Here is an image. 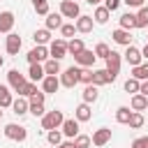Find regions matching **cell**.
<instances>
[{"label": "cell", "instance_id": "6da1fadb", "mask_svg": "<svg viewBox=\"0 0 148 148\" xmlns=\"http://www.w3.org/2000/svg\"><path fill=\"white\" fill-rule=\"evenodd\" d=\"M120 62H123V56L118 53V51H111L109 53V58H106V74H109V83H113L116 79H118V74H120Z\"/></svg>", "mask_w": 148, "mask_h": 148}, {"label": "cell", "instance_id": "7a4b0ae2", "mask_svg": "<svg viewBox=\"0 0 148 148\" xmlns=\"http://www.w3.org/2000/svg\"><path fill=\"white\" fill-rule=\"evenodd\" d=\"M62 123H65V116H62V111H46L44 116H42V127L49 132V130H60L62 127Z\"/></svg>", "mask_w": 148, "mask_h": 148}, {"label": "cell", "instance_id": "3957f363", "mask_svg": "<svg viewBox=\"0 0 148 148\" xmlns=\"http://www.w3.org/2000/svg\"><path fill=\"white\" fill-rule=\"evenodd\" d=\"M79 76H81V67H79V65H72V67H67V69L60 74V86L74 88V86L79 83Z\"/></svg>", "mask_w": 148, "mask_h": 148}, {"label": "cell", "instance_id": "277c9868", "mask_svg": "<svg viewBox=\"0 0 148 148\" xmlns=\"http://www.w3.org/2000/svg\"><path fill=\"white\" fill-rule=\"evenodd\" d=\"M5 136L12 139V141H25V139H28V130H25L23 125L9 123V125H5Z\"/></svg>", "mask_w": 148, "mask_h": 148}, {"label": "cell", "instance_id": "5b68a950", "mask_svg": "<svg viewBox=\"0 0 148 148\" xmlns=\"http://www.w3.org/2000/svg\"><path fill=\"white\" fill-rule=\"evenodd\" d=\"M25 58H28V62H30V65H32V62H46V60L51 58V53H49V49H46V46L37 44L35 49H30V51H28V56H25Z\"/></svg>", "mask_w": 148, "mask_h": 148}, {"label": "cell", "instance_id": "8992f818", "mask_svg": "<svg viewBox=\"0 0 148 148\" xmlns=\"http://www.w3.org/2000/svg\"><path fill=\"white\" fill-rule=\"evenodd\" d=\"M60 14H62L65 18H79V16H81L79 2H76V0H62V2H60Z\"/></svg>", "mask_w": 148, "mask_h": 148}, {"label": "cell", "instance_id": "52a82bcc", "mask_svg": "<svg viewBox=\"0 0 148 148\" xmlns=\"http://www.w3.org/2000/svg\"><path fill=\"white\" fill-rule=\"evenodd\" d=\"M49 53H51V58H56V60L65 58V56H67V39H53V42L49 44Z\"/></svg>", "mask_w": 148, "mask_h": 148}, {"label": "cell", "instance_id": "ba28073f", "mask_svg": "<svg viewBox=\"0 0 148 148\" xmlns=\"http://www.w3.org/2000/svg\"><path fill=\"white\" fill-rule=\"evenodd\" d=\"M123 58L127 60V65L130 67H136V65H141V60H143V53H141V49H136V46H127L125 49V53H123Z\"/></svg>", "mask_w": 148, "mask_h": 148}, {"label": "cell", "instance_id": "9c48e42d", "mask_svg": "<svg viewBox=\"0 0 148 148\" xmlns=\"http://www.w3.org/2000/svg\"><path fill=\"white\" fill-rule=\"evenodd\" d=\"M7 81H9V88H12L14 92H18V90L28 83V81H25V76H23L18 69H9V72H7Z\"/></svg>", "mask_w": 148, "mask_h": 148}, {"label": "cell", "instance_id": "30bf717a", "mask_svg": "<svg viewBox=\"0 0 148 148\" xmlns=\"http://www.w3.org/2000/svg\"><path fill=\"white\" fill-rule=\"evenodd\" d=\"M21 37L16 35V32H9L7 37H5V51L9 53V56H16L18 51H21Z\"/></svg>", "mask_w": 148, "mask_h": 148}, {"label": "cell", "instance_id": "8fae6325", "mask_svg": "<svg viewBox=\"0 0 148 148\" xmlns=\"http://www.w3.org/2000/svg\"><path fill=\"white\" fill-rule=\"evenodd\" d=\"M95 60H97L95 51H88V49H83L79 56H74V62H76L79 67H92V65H95Z\"/></svg>", "mask_w": 148, "mask_h": 148}, {"label": "cell", "instance_id": "7c38bea8", "mask_svg": "<svg viewBox=\"0 0 148 148\" xmlns=\"http://www.w3.org/2000/svg\"><path fill=\"white\" fill-rule=\"evenodd\" d=\"M90 139H92V146H99V148H102V146H106V143L111 141V130H109V127H99V130L92 132Z\"/></svg>", "mask_w": 148, "mask_h": 148}, {"label": "cell", "instance_id": "4fadbf2b", "mask_svg": "<svg viewBox=\"0 0 148 148\" xmlns=\"http://www.w3.org/2000/svg\"><path fill=\"white\" fill-rule=\"evenodd\" d=\"M111 37H113V42L120 44V46H130V44H132V35H130V30H125V28H116V30L111 32Z\"/></svg>", "mask_w": 148, "mask_h": 148}, {"label": "cell", "instance_id": "5bb4252c", "mask_svg": "<svg viewBox=\"0 0 148 148\" xmlns=\"http://www.w3.org/2000/svg\"><path fill=\"white\" fill-rule=\"evenodd\" d=\"M58 88H60V79H58V76L46 74V76H44V81H42V90H44L46 95H53V92H58Z\"/></svg>", "mask_w": 148, "mask_h": 148}, {"label": "cell", "instance_id": "9a60e30c", "mask_svg": "<svg viewBox=\"0 0 148 148\" xmlns=\"http://www.w3.org/2000/svg\"><path fill=\"white\" fill-rule=\"evenodd\" d=\"M12 109H14V113H16V116H25V113L30 111V99H28V97H23V95H18V97L12 102Z\"/></svg>", "mask_w": 148, "mask_h": 148}, {"label": "cell", "instance_id": "2e32d148", "mask_svg": "<svg viewBox=\"0 0 148 148\" xmlns=\"http://www.w3.org/2000/svg\"><path fill=\"white\" fill-rule=\"evenodd\" d=\"M74 118H76L79 123H88V120L92 118V109H90V104H88V102H81V104L76 106V111H74Z\"/></svg>", "mask_w": 148, "mask_h": 148}, {"label": "cell", "instance_id": "e0dca14e", "mask_svg": "<svg viewBox=\"0 0 148 148\" xmlns=\"http://www.w3.org/2000/svg\"><path fill=\"white\" fill-rule=\"evenodd\" d=\"M62 134L67 136V139H74L76 134H79V120L76 118H65V123H62Z\"/></svg>", "mask_w": 148, "mask_h": 148}, {"label": "cell", "instance_id": "ac0fdd59", "mask_svg": "<svg viewBox=\"0 0 148 148\" xmlns=\"http://www.w3.org/2000/svg\"><path fill=\"white\" fill-rule=\"evenodd\" d=\"M92 25H95V18L88 16V14H81V16L76 18V30L83 32V35H88V32L92 30Z\"/></svg>", "mask_w": 148, "mask_h": 148}, {"label": "cell", "instance_id": "d6986e66", "mask_svg": "<svg viewBox=\"0 0 148 148\" xmlns=\"http://www.w3.org/2000/svg\"><path fill=\"white\" fill-rule=\"evenodd\" d=\"M14 14L12 12H0V32H5V35H9L12 32V28H14Z\"/></svg>", "mask_w": 148, "mask_h": 148}, {"label": "cell", "instance_id": "ffe728a7", "mask_svg": "<svg viewBox=\"0 0 148 148\" xmlns=\"http://www.w3.org/2000/svg\"><path fill=\"white\" fill-rule=\"evenodd\" d=\"M62 18H65V16H62L60 12H58V14H56V12H49L44 28H49V30H60V28H62Z\"/></svg>", "mask_w": 148, "mask_h": 148}, {"label": "cell", "instance_id": "44dd1931", "mask_svg": "<svg viewBox=\"0 0 148 148\" xmlns=\"http://www.w3.org/2000/svg\"><path fill=\"white\" fill-rule=\"evenodd\" d=\"M44 76H46L44 65H42V62H32V65H30V69H28V79L37 83V81H44Z\"/></svg>", "mask_w": 148, "mask_h": 148}, {"label": "cell", "instance_id": "7402d4cb", "mask_svg": "<svg viewBox=\"0 0 148 148\" xmlns=\"http://www.w3.org/2000/svg\"><path fill=\"white\" fill-rule=\"evenodd\" d=\"M130 106H132V111H146L148 109V97L141 95V92H134L132 99H130Z\"/></svg>", "mask_w": 148, "mask_h": 148}, {"label": "cell", "instance_id": "603a6c76", "mask_svg": "<svg viewBox=\"0 0 148 148\" xmlns=\"http://www.w3.org/2000/svg\"><path fill=\"white\" fill-rule=\"evenodd\" d=\"M118 21H120V28H125V30H134L136 28V14H132V12H125Z\"/></svg>", "mask_w": 148, "mask_h": 148}, {"label": "cell", "instance_id": "cb8c5ba5", "mask_svg": "<svg viewBox=\"0 0 148 148\" xmlns=\"http://www.w3.org/2000/svg\"><path fill=\"white\" fill-rule=\"evenodd\" d=\"M32 39H35V44H42V46H46V44L51 42V30H49V28H39V30H35Z\"/></svg>", "mask_w": 148, "mask_h": 148}, {"label": "cell", "instance_id": "d4e9b609", "mask_svg": "<svg viewBox=\"0 0 148 148\" xmlns=\"http://www.w3.org/2000/svg\"><path fill=\"white\" fill-rule=\"evenodd\" d=\"M83 49H86V46H83V39H81V37H72V39L67 42V53H69V56H79Z\"/></svg>", "mask_w": 148, "mask_h": 148}, {"label": "cell", "instance_id": "484cf974", "mask_svg": "<svg viewBox=\"0 0 148 148\" xmlns=\"http://www.w3.org/2000/svg\"><path fill=\"white\" fill-rule=\"evenodd\" d=\"M99 86H95V83H88L86 88H83V102H88V104H92L97 97H99V90H97Z\"/></svg>", "mask_w": 148, "mask_h": 148}, {"label": "cell", "instance_id": "4316f807", "mask_svg": "<svg viewBox=\"0 0 148 148\" xmlns=\"http://www.w3.org/2000/svg\"><path fill=\"white\" fill-rule=\"evenodd\" d=\"M130 118H132V106H118V109H116V120H118L120 125H127Z\"/></svg>", "mask_w": 148, "mask_h": 148}, {"label": "cell", "instance_id": "83f0119b", "mask_svg": "<svg viewBox=\"0 0 148 148\" xmlns=\"http://www.w3.org/2000/svg\"><path fill=\"white\" fill-rule=\"evenodd\" d=\"M109 16H111V12H109L104 5H97V7H95V14H92L95 23H106V21H109Z\"/></svg>", "mask_w": 148, "mask_h": 148}, {"label": "cell", "instance_id": "f1b7e54d", "mask_svg": "<svg viewBox=\"0 0 148 148\" xmlns=\"http://www.w3.org/2000/svg\"><path fill=\"white\" fill-rule=\"evenodd\" d=\"M44 72H46V74H51V76H58V74H60V60L49 58V60L44 62Z\"/></svg>", "mask_w": 148, "mask_h": 148}, {"label": "cell", "instance_id": "f546056e", "mask_svg": "<svg viewBox=\"0 0 148 148\" xmlns=\"http://www.w3.org/2000/svg\"><path fill=\"white\" fill-rule=\"evenodd\" d=\"M12 102H14V97H12L9 88L0 83V106H2V109H7V106H12Z\"/></svg>", "mask_w": 148, "mask_h": 148}, {"label": "cell", "instance_id": "4dcf8cb0", "mask_svg": "<svg viewBox=\"0 0 148 148\" xmlns=\"http://www.w3.org/2000/svg\"><path fill=\"white\" fill-rule=\"evenodd\" d=\"M132 76L139 79V81H146L148 79V62H141V65L132 67Z\"/></svg>", "mask_w": 148, "mask_h": 148}, {"label": "cell", "instance_id": "1f68e13d", "mask_svg": "<svg viewBox=\"0 0 148 148\" xmlns=\"http://www.w3.org/2000/svg\"><path fill=\"white\" fill-rule=\"evenodd\" d=\"M62 136H65L62 130H49V132H46V139H49L51 146H60V143H62Z\"/></svg>", "mask_w": 148, "mask_h": 148}, {"label": "cell", "instance_id": "d6a6232c", "mask_svg": "<svg viewBox=\"0 0 148 148\" xmlns=\"http://www.w3.org/2000/svg\"><path fill=\"white\" fill-rule=\"evenodd\" d=\"M136 28H148V7H139L136 12Z\"/></svg>", "mask_w": 148, "mask_h": 148}, {"label": "cell", "instance_id": "836d02e7", "mask_svg": "<svg viewBox=\"0 0 148 148\" xmlns=\"http://www.w3.org/2000/svg\"><path fill=\"white\" fill-rule=\"evenodd\" d=\"M92 83H95V86H104V83H109V74H106V69H95V72H92Z\"/></svg>", "mask_w": 148, "mask_h": 148}, {"label": "cell", "instance_id": "e575fe53", "mask_svg": "<svg viewBox=\"0 0 148 148\" xmlns=\"http://www.w3.org/2000/svg\"><path fill=\"white\" fill-rule=\"evenodd\" d=\"M143 123H146V120H143V113H141V111H132V118H130L127 125H130L132 130H139V127H143Z\"/></svg>", "mask_w": 148, "mask_h": 148}, {"label": "cell", "instance_id": "d590c367", "mask_svg": "<svg viewBox=\"0 0 148 148\" xmlns=\"http://www.w3.org/2000/svg\"><path fill=\"white\" fill-rule=\"evenodd\" d=\"M90 143H92V139L88 134H76L74 136V146L76 148H90Z\"/></svg>", "mask_w": 148, "mask_h": 148}, {"label": "cell", "instance_id": "8d00e7d4", "mask_svg": "<svg viewBox=\"0 0 148 148\" xmlns=\"http://www.w3.org/2000/svg\"><path fill=\"white\" fill-rule=\"evenodd\" d=\"M74 32H79V30H76V23H62V28H60V35H62V37L72 39Z\"/></svg>", "mask_w": 148, "mask_h": 148}, {"label": "cell", "instance_id": "74e56055", "mask_svg": "<svg viewBox=\"0 0 148 148\" xmlns=\"http://www.w3.org/2000/svg\"><path fill=\"white\" fill-rule=\"evenodd\" d=\"M109 53H111V49H109V44H104V42H99V44L95 46V56H97V58H102V60H106V58H109Z\"/></svg>", "mask_w": 148, "mask_h": 148}, {"label": "cell", "instance_id": "f35d334b", "mask_svg": "<svg viewBox=\"0 0 148 148\" xmlns=\"http://www.w3.org/2000/svg\"><path fill=\"white\" fill-rule=\"evenodd\" d=\"M92 67H81V76H79V83H92Z\"/></svg>", "mask_w": 148, "mask_h": 148}, {"label": "cell", "instance_id": "ab89813d", "mask_svg": "<svg viewBox=\"0 0 148 148\" xmlns=\"http://www.w3.org/2000/svg\"><path fill=\"white\" fill-rule=\"evenodd\" d=\"M139 88H141V81H139V79L130 76V79L125 81V90H127V92H132V95H134V92H139Z\"/></svg>", "mask_w": 148, "mask_h": 148}, {"label": "cell", "instance_id": "60d3db41", "mask_svg": "<svg viewBox=\"0 0 148 148\" xmlns=\"http://www.w3.org/2000/svg\"><path fill=\"white\" fill-rule=\"evenodd\" d=\"M35 92H37V83H35V81H28V83L18 90V95H23V97H30V95H35Z\"/></svg>", "mask_w": 148, "mask_h": 148}, {"label": "cell", "instance_id": "b9f144b4", "mask_svg": "<svg viewBox=\"0 0 148 148\" xmlns=\"http://www.w3.org/2000/svg\"><path fill=\"white\" fill-rule=\"evenodd\" d=\"M28 99H30V104H44V99H46V92H44V90H37V92H35V95H30Z\"/></svg>", "mask_w": 148, "mask_h": 148}, {"label": "cell", "instance_id": "7bdbcfd3", "mask_svg": "<svg viewBox=\"0 0 148 148\" xmlns=\"http://www.w3.org/2000/svg\"><path fill=\"white\" fill-rule=\"evenodd\" d=\"M28 113H32L35 118H42L46 111H44V104H30V111H28Z\"/></svg>", "mask_w": 148, "mask_h": 148}, {"label": "cell", "instance_id": "ee69618b", "mask_svg": "<svg viewBox=\"0 0 148 148\" xmlns=\"http://www.w3.org/2000/svg\"><path fill=\"white\" fill-rule=\"evenodd\" d=\"M120 2H123V0H104V7H106L109 12H116V9L120 7Z\"/></svg>", "mask_w": 148, "mask_h": 148}, {"label": "cell", "instance_id": "f6af8a7d", "mask_svg": "<svg viewBox=\"0 0 148 148\" xmlns=\"http://www.w3.org/2000/svg\"><path fill=\"white\" fill-rule=\"evenodd\" d=\"M132 148H148V139H146V136L134 139V141H132Z\"/></svg>", "mask_w": 148, "mask_h": 148}, {"label": "cell", "instance_id": "bcb514c9", "mask_svg": "<svg viewBox=\"0 0 148 148\" xmlns=\"http://www.w3.org/2000/svg\"><path fill=\"white\" fill-rule=\"evenodd\" d=\"M35 12H37L39 16H46V14H49V2H44V5H37V7H35Z\"/></svg>", "mask_w": 148, "mask_h": 148}, {"label": "cell", "instance_id": "7dc6e473", "mask_svg": "<svg viewBox=\"0 0 148 148\" xmlns=\"http://www.w3.org/2000/svg\"><path fill=\"white\" fill-rule=\"evenodd\" d=\"M123 2H125L127 7H136V9H139V7H143V0H123Z\"/></svg>", "mask_w": 148, "mask_h": 148}, {"label": "cell", "instance_id": "c3c4849f", "mask_svg": "<svg viewBox=\"0 0 148 148\" xmlns=\"http://www.w3.org/2000/svg\"><path fill=\"white\" fill-rule=\"evenodd\" d=\"M139 92L148 97V79H146V81H141V88H139Z\"/></svg>", "mask_w": 148, "mask_h": 148}, {"label": "cell", "instance_id": "681fc988", "mask_svg": "<svg viewBox=\"0 0 148 148\" xmlns=\"http://www.w3.org/2000/svg\"><path fill=\"white\" fill-rule=\"evenodd\" d=\"M60 148H76V146H74V139H69V141H62V143H60Z\"/></svg>", "mask_w": 148, "mask_h": 148}, {"label": "cell", "instance_id": "f907efd6", "mask_svg": "<svg viewBox=\"0 0 148 148\" xmlns=\"http://www.w3.org/2000/svg\"><path fill=\"white\" fill-rule=\"evenodd\" d=\"M141 53H143V58H146V60H148V42H146V46H143V49H141Z\"/></svg>", "mask_w": 148, "mask_h": 148}, {"label": "cell", "instance_id": "816d5d0a", "mask_svg": "<svg viewBox=\"0 0 148 148\" xmlns=\"http://www.w3.org/2000/svg\"><path fill=\"white\" fill-rule=\"evenodd\" d=\"M44 2H49V0H32V5L37 7V5H44Z\"/></svg>", "mask_w": 148, "mask_h": 148}, {"label": "cell", "instance_id": "f5cc1de1", "mask_svg": "<svg viewBox=\"0 0 148 148\" xmlns=\"http://www.w3.org/2000/svg\"><path fill=\"white\" fill-rule=\"evenodd\" d=\"M86 2H88V5H99L102 0H86Z\"/></svg>", "mask_w": 148, "mask_h": 148}, {"label": "cell", "instance_id": "db71d44e", "mask_svg": "<svg viewBox=\"0 0 148 148\" xmlns=\"http://www.w3.org/2000/svg\"><path fill=\"white\" fill-rule=\"evenodd\" d=\"M2 65H5V58H2V56H0V67H2Z\"/></svg>", "mask_w": 148, "mask_h": 148}, {"label": "cell", "instance_id": "11a10c76", "mask_svg": "<svg viewBox=\"0 0 148 148\" xmlns=\"http://www.w3.org/2000/svg\"><path fill=\"white\" fill-rule=\"evenodd\" d=\"M0 118H2V106H0Z\"/></svg>", "mask_w": 148, "mask_h": 148}, {"label": "cell", "instance_id": "9f6ffc18", "mask_svg": "<svg viewBox=\"0 0 148 148\" xmlns=\"http://www.w3.org/2000/svg\"><path fill=\"white\" fill-rule=\"evenodd\" d=\"M56 148H60V146H56Z\"/></svg>", "mask_w": 148, "mask_h": 148}, {"label": "cell", "instance_id": "6f0895ef", "mask_svg": "<svg viewBox=\"0 0 148 148\" xmlns=\"http://www.w3.org/2000/svg\"><path fill=\"white\" fill-rule=\"evenodd\" d=\"M146 139H148V136H146Z\"/></svg>", "mask_w": 148, "mask_h": 148}, {"label": "cell", "instance_id": "680465c9", "mask_svg": "<svg viewBox=\"0 0 148 148\" xmlns=\"http://www.w3.org/2000/svg\"><path fill=\"white\" fill-rule=\"evenodd\" d=\"M146 111H148V109H146Z\"/></svg>", "mask_w": 148, "mask_h": 148}]
</instances>
